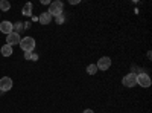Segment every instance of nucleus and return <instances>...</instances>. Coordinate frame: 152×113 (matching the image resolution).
I'll list each match as a JSON object with an SVG mask.
<instances>
[{
  "label": "nucleus",
  "instance_id": "obj_1",
  "mask_svg": "<svg viewBox=\"0 0 152 113\" xmlns=\"http://www.w3.org/2000/svg\"><path fill=\"white\" fill-rule=\"evenodd\" d=\"M35 40L32 38V37H24V38L20 40V47L23 49L24 52H32L35 49Z\"/></svg>",
  "mask_w": 152,
  "mask_h": 113
},
{
  "label": "nucleus",
  "instance_id": "obj_2",
  "mask_svg": "<svg viewBox=\"0 0 152 113\" xmlns=\"http://www.w3.org/2000/svg\"><path fill=\"white\" fill-rule=\"evenodd\" d=\"M62 8H64V3L61 2V0H55V2L50 3V8H49V14L52 17H56L59 14H62Z\"/></svg>",
  "mask_w": 152,
  "mask_h": 113
},
{
  "label": "nucleus",
  "instance_id": "obj_3",
  "mask_svg": "<svg viewBox=\"0 0 152 113\" xmlns=\"http://www.w3.org/2000/svg\"><path fill=\"white\" fill-rule=\"evenodd\" d=\"M122 84L125 86V87H134V86H137V73H128L126 77H123V80H122Z\"/></svg>",
  "mask_w": 152,
  "mask_h": 113
},
{
  "label": "nucleus",
  "instance_id": "obj_4",
  "mask_svg": "<svg viewBox=\"0 0 152 113\" xmlns=\"http://www.w3.org/2000/svg\"><path fill=\"white\" fill-rule=\"evenodd\" d=\"M137 86H142V87H148L151 86V77L148 73H143V72H140L137 75Z\"/></svg>",
  "mask_w": 152,
  "mask_h": 113
},
{
  "label": "nucleus",
  "instance_id": "obj_5",
  "mask_svg": "<svg viewBox=\"0 0 152 113\" xmlns=\"http://www.w3.org/2000/svg\"><path fill=\"white\" fill-rule=\"evenodd\" d=\"M12 89V80L9 77H3L0 80V90L2 92H9Z\"/></svg>",
  "mask_w": 152,
  "mask_h": 113
},
{
  "label": "nucleus",
  "instance_id": "obj_6",
  "mask_svg": "<svg viewBox=\"0 0 152 113\" xmlns=\"http://www.w3.org/2000/svg\"><path fill=\"white\" fill-rule=\"evenodd\" d=\"M6 44H9V46L20 44V34H15V32L8 34V37H6Z\"/></svg>",
  "mask_w": 152,
  "mask_h": 113
},
{
  "label": "nucleus",
  "instance_id": "obj_7",
  "mask_svg": "<svg viewBox=\"0 0 152 113\" xmlns=\"http://www.w3.org/2000/svg\"><path fill=\"white\" fill-rule=\"evenodd\" d=\"M97 69H100V70H107V69H110V66H111V58H108V57H102L99 61H97Z\"/></svg>",
  "mask_w": 152,
  "mask_h": 113
},
{
  "label": "nucleus",
  "instance_id": "obj_8",
  "mask_svg": "<svg viewBox=\"0 0 152 113\" xmlns=\"http://www.w3.org/2000/svg\"><path fill=\"white\" fill-rule=\"evenodd\" d=\"M0 32H3V34H11L12 32V23L11 21H2L0 23Z\"/></svg>",
  "mask_w": 152,
  "mask_h": 113
},
{
  "label": "nucleus",
  "instance_id": "obj_9",
  "mask_svg": "<svg viewBox=\"0 0 152 113\" xmlns=\"http://www.w3.org/2000/svg\"><path fill=\"white\" fill-rule=\"evenodd\" d=\"M38 21H40L41 24H49L50 21H52V16H50L49 12H43V14L38 17Z\"/></svg>",
  "mask_w": 152,
  "mask_h": 113
},
{
  "label": "nucleus",
  "instance_id": "obj_10",
  "mask_svg": "<svg viewBox=\"0 0 152 113\" xmlns=\"http://www.w3.org/2000/svg\"><path fill=\"white\" fill-rule=\"evenodd\" d=\"M0 52H2V55H3V57H11L14 51H12V46L5 44V46H2V51H0Z\"/></svg>",
  "mask_w": 152,
  "mask_h": 113
},
{
  "label": "nucleus",
  "instance_id": "obj_11",
  "mask_svg": "<svg viewBox=\"0 0 152 113\" xmlns=\"http://www.w3.org/2000/svg\"><path fill=\"white\" fill-rule=\"evenodd\" d=\"M23 29H24V23H21V21H18V23H12V32L20 34Z\"/></svg>",
  "mask_w": 152,
  "mask_h": 113
},
{
  "label": "nucleus",
  "instance_id": "obj_12",
  "mask_svg": "<svg viewBox=\"0 0 152 113\" xmlns=\"http://www.w3.org/2000/svg\"><path fill=\"white\" fill-rule=\"evenodd\" d=\"M23 16H26V17L32 16V3H26L23 6Z\"/></svg>",
  "mask_w": 152,
  "mask_h": 113
},
{
  "label": "nucleus",
  "instance_id": "obj_13",
  "mask_svg": "<svg viewBox=\"0 0 152 113\" xmlns=\"http://www.w3.org/2000/svg\"><path fill=\"white\" fill-rule=\"evenodd\" d=\"M11 8V3L8 2V0H0V9L2 11H9Z\"/></svg>",
  "mask_w": 152,
  "mask_h": 113
},
{
  "label": "nucleus",
  "instance_id": "obj_14",
  "mask_svg": "<svg viewBox=\"0 0 152 113\" xmlns=\"http://www.w3.org/2000/svg\"><path fill=\"white\" fill-rule=\"evenodd\" d=\"M96 72H97V66L96 64H90V66L87 67V73L88 75H94Z\"/></svg>",
  "mask_w": 152,
  "mask_h": 113
},
{
  "label": "nucleus",
  "instance_id": "obj_15",
  "mask_svg": "<svg viewBox=\"0 0 152 113\" xmlns=\"http://www.w3.org/2000/svg\"><path fill=\"white\" fill-rule=\"evenodd\" d=\"M55 20H56V24H62L66 21V17H64V14H59V16L55 17Z\"/></svg>",
  "mask_w": 152,
  "mask_h": 113
},
{
  "label": "nucleus",
  "instance_id": "obj_16",
  "mask_svg": "<svg viewBox=\"0 0 152 113\" xmlns=\"http://www.w3.org/2000/svg\"><path fill=\"white\" fill-rule=\"evenodd\" d=\"M24 60H32V52H24Z\"/></svg>",
  "mask_w": 152,
  "mask_h": 113
},
{
  "label": "nucleus",
  "instance_id": "obj_17",
  "mask_svg": "<svg viewBox=\"0 0 152 113\" xmlns=\"http://www.w3.org/2000/svg\"><path fill=\"white\" fill-rule=\"evenodd\" d=\"M41 5H50L49 0H41Z\"/></svg>",
  "mask_w": 152,
  "mask_h": 113
},
{
  "label": "nucleus",
  "instance_id": "obj_18",
  "mask_svg": "<svg viewBox=\"0 0 152 113\" xmlns=\"http://www.w3.org/2000/svg\"><path fill=\"white\" fill-rule=\"evenodd\" d=\"M38 60V55L37 54H32V61H37Z\"/></svg>",
  "mask_w": 152,
  "mask_h": 113
},
{
  "label": "nucleus",
  "instance_id": "obj_19",
  "mask_svg": "<svg viewBox=\"0 0 152 113\" xmlns=\"http://www.w3.org/2000/svg\"><path fill=\"white\" fill-rule=\"evenodd\" d=\"M70 3H72V5H78V3H79V0H72Z\"/></svg>",
  "mask_w": 152,
  "mask_h": 113
},
{
  "label": "nucleus",
  "instance_id": "obj_20",
  "mask_svg": "<svg viewBox=\"0 0 152 113\" xmlns=\"http://www.w3.org/2000/svg\"><path fill=\"white\" fill-rule=\"evenodd\" d=\"M84 113H94L91 109H87V110H84Z\"/></svg>",
  "mask_w": 152,
  "mask_h": 113
}]
</instances>
